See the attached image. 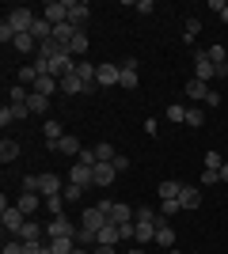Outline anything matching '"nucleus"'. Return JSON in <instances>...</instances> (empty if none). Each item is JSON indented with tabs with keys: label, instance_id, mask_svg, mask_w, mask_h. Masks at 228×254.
<instances>
[{
	"label": "nucleus",
	"instance_id": "1",
	"mask_svg": "<svg viewBox=\"0 0 228 254\" xmlns=\"http://www.w3.org/2000/svg\"><path fill=\"white\" fill-rule=\"evenodd\" d=\"M0 224H4V235H8V239H19L23 224H27V212H23L19 205H8V209L0 212Z\"/></svg>",
	"mask_w": 228,
	"mask_h": 254
},
{
	"label": "nucleus",
	"instance_id": "2",
	"mask_svg": "<svg viewBox=\"0 0 228 254\" xmlns=\"http://www.w3.org/2000/svg\"><path fill=\"white\" fill-rule=\"evenodd\" d=\"M34 19H38V15H34L31 8H11V11H8V19H4V23H8V27H11L15 34H27V31L34 27Z\"/></svg>",
	"mask_w": 228,
	"mask_h": 254
},
{
	"label": "nucleus",
	"instance_id": "3",
	"mask_svg": "<svg viewBox=\"0 0 228 254\" xmlns=\"http://www.w3.org/2000/svg\"><path fill=\"white\" fill-rule=\"evenodd\" d=\"M194 80H202V84H209V80H217V64L209 61L206 50L194 53Z\"/></svg>",
	"mask_w": 228,
	"mask_h": 254
},
{
	"label": "nucleus",
	"instance_id": "4",
	"mask_svg": "<svg viewBox=\"0 0 228 254\" xmlns=\"http://www.w3.org/2000/svg\"><path fill=\"white\" fill-rule=\"evenodd\" d=\"M76 232H80V228L69 224V216H54V220L46 224V239H65V235H73V239H76Z\"/></svg>",
	"mask_w": 228,
	"mask_h": 254
},
{
	"label": "nucleus",
	"instance_id": "5",
	"mask_svg": "<svg viewBox=\"0 0 228 254\" xmlns=\"http://www.w3.org/2000/svg\"><path fill=\"white\" fill-rule=\"evenodd\" d=\"M69 182H76V186H95V167H91V163H73V167H69Z\"/></svg>",
	"mask_w": 228,
	"mask_h": 254
},
{
	"label": "nucleus",
	"instance_id": "6",
	"mask_svg": "<svg viewBox=\"0 0 228 254\" xmlns=\"http://www.w3.org/2000/svg\"><path fill=\"white\" fill-rule=\"evenodd\" d=\"M42 15L50 23H69V0H50V4H42Z\"/></svg>",
	"mask_w": 228,
	"mask_h": 254
},
{
	"label": "nucleus",
	"instance_id": "7",
	"mask_svg": "<svg viewBox=\"0 0 228 254\" xmlns=\"http://www.w3.org/2000/svg\"><path fill=\"white\" fill-rule=\"evenodd\" d=\"M118 80H122V64H110V61L99 64V76H95V84H99V87H114Z\"/></svg>",
	"mask_w": 228,
	"mask_h": 254
},
{
	"label": "nucleus",
	"instance_id": "8",
	"mask_svg": "<svg viewBox=\"0 0 228 254\" xmlns=\"http://www.w3.org/2000/svg\"><path fill=\"white\" fill-rule=\"evenodd\" d=\"M50 152H61V156H80V152H84V144H80V140L73 137V133H65V137L57 140V144H50Z\"/></svg>",
	"mask_w": 228,
	"mask_h": 254
},
{
	"label": "nucleus",
	"instance_id": "9",
	"mask_svg": "<svg viewBox=\"0 0 228 254\" xmlns=\"http://www.w3.org/2000/svg\"><path fill=\"white\" fill-rule=\"evenodd\" d=\"M65 190V182H61V175H38V193H46V197H54V193H61Z\"/></svg>",
	"mask_w": 228,
	"mask_h": 254
},
{
	"label": "nucleus",
	"instance_id": "10",
	"mask_svg": "<svg viewBox=\"0 0 228 254\" xmlns=\"http://www.w3.org/2000/svg\"><path fill=\"white\" fill-rule=\"evenodd\" d=\"M87 15H91L87 0H69V23H73V27H84Z\"/></svg>",
	"mask_w": 228,
	"mask_h": 254
},
{
	"label": "nucleus",
	"instance_id": "11",
	"mask_svg": "<svg viewBox=\"0 0 228 254\" xmlns=\"http://www.w3.org/2000/svg\"><path fill=\"white\" fill-rule=\"evenodd\" d=\"M19 239H23V243H42V239H46V224L27 220V224H23V232H19Z\"/></svg>",
	"mask_w": 228,
	"mask_h": 254
},
{
	"label": "nucleus",
	"instance_id": "12",
	"mask_svg": "<svg viewBox=\"0 0 228 254\" xmlns=\"http://www.w3.org/2000/svg\"><path fill=\"white\" fill-rule=\"evenodd\" d=\"M152 243H160L163 251H171V247H175V228L163 220V216H160V224H156V239H152Z\"/></svg>",
	"mask_w": 228,
	"mask_h": 254
},
{
	"label": "nucleus",
	"instance_id": "13",
	"mask_svg": "<svg viewBox=\"0 0 228 254\" xmlns=\"http://www.w3.org/2000/svg\"><path fill=\"white\" fill-rule=\"evenodd\" d=\"M133 220H137V209H130V205H122V201L110 205V224H133Z\"/></svg>",
	"mask_w": 228,
	"mask_h": 254
},
{
	"label": "nucleus",
	"instance_id": "14",
	"mask_svg": "<svg viewBox=\"0 0 228 254\" xmlns=\"http://www.w3.org/2000/svg\"><path fill=\"white\" fill-rule=\"evenodd\" d=\"M206 53H209V61L217 64V76L225 80V76H228V53H225V46H209Z\"/></svg>",
	"mask_w": 228,
	"mask_h": 254
},
{
	"label": "nucleus",
	"instance_id": "15",
	"mask_svg": "<svg viewBox=\"0 0 228 254\" xmlns=\"http://www.w3.org/2000/svg\"><path fill=\"white\" fill-rule=\"evenodd\" d=\"M31 34H34V38H38V42H50V38H54V23H50V19H46V15H42V11H38V19H34Z\"/></svg>",
	"mask_w": 228,
	"mask_h": 254
},
{
	"label": "nucleus",
	"instance_id": "16",
	"mask_svg": "<svg viewBox=\"0 0 228 254\" xmlns=\"http://www.w3.org/2000/svg\"><path fill=\"white\" fill-rule=\"evenodd\" d=\"M42 137H46V144H57V140L65 137V129H61L57 118H46V122H42Z\"/></svg>",
	"mask_w": 228,
	"mask_h": 254
},
{
	"label": "nucleus",
	"instance_id": "17",
	"mask_svg": "<svg viewBox=\"0 0 228 254\" xmlns=\"http://www.w3.org/2000/svg\"><path fill=\"white\" fill-rule=\"evenodd\" d=\"M118 87H126V91H133V87H137V61H126L122 64V80H118Z\"/></svg>",
	"mask_w": 228,
	"mask_h": 254
},
{
	"label": "nucleus",
	"instance_id": "18",
	"mask_svg": "<svg viewBox=\"0 0 228 254\" xmlns=\"http://www.w3.org/2000/svg\"><path fill=\"white\" fill-rule=\"evenodd\" d=\"M179 205H183L186 212L198 209V205H202V190H198V186H183V193H179Z\"/></svg>",
	"mask_w": 228,
	"mask_h": 254
},
{
	"label": "nucleus",
	"instance_id": "19",
	"mask_svg": "<svg viewBox=\"0 0 228 254\" xmlns=\"http://www.w3.org/2000/svg\"><path fill=\"white\" fill-rule=\"evenodd\" d=\"M87 46H91V38H87V31L80 27V31L73 34V42H69V53H73V57H84V53H87Z\"/></svg>",
	"mask_w": 228,
	"mask_h": 254
},
{
	"label": "nucleus",
	"instance_id": "20",
	"mask_svg": "<svg viewBox=\"0 0 228 254\" xmlns=\"http://www.w3.org/2000/svg\"><path fill=\"white\" fill-rule=\"evenodd\" d=\"M206 95H209V84H202V80L190 76V80H186V99H190V103H198V99L206 103Z\"/></svg>",
	"mask_w": 228,
	"mask_h": 254
},
{
	"label": "nucleus",
	"instance_id": "21",
	"mask_svg": "<svg viewBox=\"0 0 228 254\" xmlns=\"http://www.w3.org/2000/svg\"><path fill=\"white\" fill-rule=\"evenodd\" d=\"M61 91H65V95H87L84 80H80V76H76V72H69L65 80H61Z\"/></svg>",
	"mask_w": 228,
	"mask_h": 254
},
{
	"label": "nucleus",
	"instance_id": "22",
	"mask_svg": "<svg viewBox=\"0 0 228 254\" xmlns=\"http://www.w3.org/2000/svg\"><path fill=\"white\" fill-rule=\"evenodd\" d=\"M114 179H118L114 163H95V186H110Z\"/></svg>",
	"mask_w": 228,
	"mask_h": 254
},
{
	"label": "nucleus",
	"instance_id": "23",
	"mask_svg": "<svg viewBox=\"0 0 228 254\" xmlns=\"http://www.w3.org/2000/svg\"><path fill=\"white\" fill-rule=\"evenodd\" d=\"M34 91L50 99L54 91H61V80H54V76H38V80H34Z\"/></svg>",
	"mask_w": 228,
	"mask_h": 254
},
{
	"label": "nucleus",
	"instance_id": "24",
	"mask_svg": "<svg viewBox=\"0 0 228 254\" xmlns=\"http://www.w3.org/2000/svg\"><path fill=\"white\" fill-rule=\"evenodd\" d=\"M76 31H80V27H73V23H57V27H54V42H61L69 50V42H73Z\"/></svg>",
	"mask_w": 228,
	"mask_h": 254
},
{
	"label": "nucleus",
	"instance_id": "25",
	"mask_svg": "<svg viewBox=\"0 0 228 254\" xmlns=\"http://www.w3.org/2000/svg\"><path fill=\"white\" fill-rule=\"evenodd\" d=\"M179 193H183V182H175V179L160 182V201H171V197H179Z\"/></svg>",
	"mask_w": 228,
	"mask_h": 254
},
{
	"label": "nucleus",
	"instance_id": "26",
	"mask_svg": "<svg viewBox=\"0 0 228 254\" xmlns=\"http://www.w3.org/2000/svg\"><path fill=\"white\" fill-rule=\"evenodd\" d=\"M11 46H15L19 53H34V50H38V38L27 31V34H15V42H11Z\"/></svg>",
	"mask_w": 228,
	"mask_h": 254
},
{
	"label": "nucleus",
	"instance_id": "27",
	"mask_svg": "<svg viewBox=\"0 0 228 254\" xmlns=\"http://www.w3.org/2000/svg\"><path fill=\"white\" fill-rule=\"evenodd\" d=\"M118 239H122V228H118V224H107V228H99V243L114 247Z\"/></svg>",
	"mask_w": 228,
	"mask_h": 254
},
{
	"label": "nucleus",
	"instance_id": "28",
	"mask_svg": "<svg viewBox=\"0 0 228 254\" xmlns=\"http://www.w3.org/2000/svg\"><path fill=\"white\" fill-rule=\"evenodd\" d=\"M27 110H31V114H46V110H50V99L38 95V91H31V99H27Z\"/></svg>",
	"mask_w": 228,
	"mask_h": 254
},
{
	"label": "nucleus",
	"instance_id": "29",
	"mask_svg": "<svg viewBox=\"0 0 228 254\" xmlns=\"http://www.w3.org/2000/svg\"><path fill=\"white\" fill-rule=\"evenodd\" d=\"M186 126L202 129V126H206V110H202V106H186Z\"/></svg>",
	"mask_w": 228,
	"mask_h": 254
},
{
	"label": "nucleus",
	"instance_id": "30",
	"mask_svg": "<svg viewBox=\"0 0 228 254\" xmlns=\"http://www.w3.org/2000/svg\"><path fill=\"white\" fill-rule=\"evenodd\" d=\"M50 251H54V254H73L76 239H73V235H65V239H50Z\"/></svg>",
	"mask_w": 228,
	"mask_h": 254
},
{
	"label": "nucleus",
	"instance_id": "31",
	"mask_svg": "<svg viewBox=\"0 0 228 254\" xmlns=\"http://www.w3.org/2000/svg\"><path fill=\"white\" fill-rule=\"evenodd\" d=\"M46 212H50V220H54V216H65V197H61V193L46 197Z\"/></svg>",
	"mask_w": 228,
	"mask_h": 254
},
{
	"label": "nucleus",
	"instance_id": "32",
	"mask_svg": "<svg viewBox=\"0 0 228 254\" xmlns=\"http://www.w3.org/2000/svg\"><path fill=\"white\" fill-rule=\"evenodd\" d=\"M0 159H4V163L19 159V140H8V137H4V144H0Z\"/></svg>",
	"mask_w": 228,
	"mask_h": 254
},
{
	"label": "nucleus",
	"instance_id": "33",
	"mask_svg": "<svg viewBox=\"0 0 228 254\" xmlns=\"http://www.w3.org/2000/svg\"><path fill=\"white\" fill-rule=\"evenodd\" d=\"M114 156H118V152H114V144H107V140H99V144H95V159H99V163H110Z\"/></svg>",
	"mask_w": 228,
	"mask_h": 254
},
{
	"label": "nucleus",
	"instance_id": "34",
	"mask_svg": "<svg viewBox=\"0 0 228 254\" xmlns=\"http://www.w3.org/2000/svg\"><path fill=\"white\" fill-rule=\"evenodd\" d=\"M15 205L31 216V212H38V193H19V201H15Z\"/></svg>",
	"mask_w": 228,
	"mask_h": 254
},
{
	"label": "nucleus",
	"instance_id": "35",
	"mask_svg": "<svg viewBox=\"0 0 228 254\" xmlns=\"http://www.w3.org/2000/svg\"><path fill=\"white\" fill-rule=\"evenodd\" d=\"M198 34H202V19H198V15H190V19H186V27H183V38L190 42V38H198Z\"/></svg>",
	"mask_w": 228,
	"mask_h": 254
},
{
	"label": "nucleus",
	"instance_id": "36",
	"mask_svg": "<svg viewBox=\"0 0 228 254\" xmlns=\"http://www.w3.org/2000/svg\"><path fill=\"white\" fill-rule=\"evenodd\" d=\"M61 197H65V201H80V197H84V186H76V182H69L65 190H61Z\"/></svg>",
	"mask_w": 228,
	"mask_h": 254
},
{
	"label": "nucleus",
	"instance_id": "37",
	"mask_svg": "<svg viewBox=\"0 0 228 254\" xmlns=\"http://www.w3.org/2000/svg\"><path fill=\"white\" fill-rule=\"evenodd\" d=\"M167 122H175V126H179V122H186V106L171 103V106H167Z\"/></svg>",
	"mask_w": 228,
	"mask_h": 254
},
{
	"label": "nucleus",
	"instance_id": "38",
	"mask_svg": "<svg viewBox=\"0 0 228 254\" xmlns=\"http://www.w3.org/2000/svg\"><path fill=\"white\" fill-rule=\"evenodd\" d=\"M160 212H163V220H167V216H175V212H183L179 197H171V201H160Z\"/></svg>",
	"mask_w": 228,
	"mask_h": 254
},
{
	"label": "nucleus",
	"instance_id": "39",
	"mask_svg": "<svg viewBox=\"0 0 228 254\" xmlns=\"http://www.w3.org/2000/svg\"><path fill=\"white\" fill-rule=\"evenodd\" d=\"M4 254H27V243H23V239H8V243H4Z\"/></svg>",
	"mask_w": 228,
	"mask_h": 254
},
{
	"label": "nucleus",
	"instance_id": "40",
	"mask_svg": "<svg viewBox=\"0 0 228 254\" xmlns=\"http://www.w3.org/2000/svg\"><path fill=\"white\" fill-rule=\"evenodd\" d=\"M8 106H11V118H15V122H23V118H31L27 103H8Z\"/></svg>",
	"mask_w": 228,
	"mask_h": 254
},
{
	"label": "nucleus",
	"instance_id": "41",
	"mask_svg": "<svg viewBox=\"0 0 228 254\" xmlns=\"http://www.w3.org/2000/svg\"><path fill=\"white\" fill-rule=\"evenodd\" d=\"M202 163H206V171H221V163H225V159H221L217 152H206V159H202Z\"/></svg>",
	"mask_w": 228,
	"mask_h": 254
},
{
	"label": "nucleus",
	"instance_id": "42",
	"mask_svg": "<svg viewBox=\"0 0 228 254\" xmlns=\"http://www.w3.org/2000/svg\"><path fill=\"white\" fill-rule=\"evenodd\" d=\"M221 182V171H202V186H217Z\"/></svg>",
	"mask_w": 228,
	"mask_h": 254
},
{
	"label": "nucleus",
	"instance_id": "43",
	"mask_svg": "<svg viewBox=\"0 0 228 254\" xmlns=\"http://www.w3.org/2000/svg\"><path fill=\"white\" fill-rule=\"evenodd\" d=\"M209 8H213V11H217V15H221V19L228 23V0H213V4H209Z\"/></svg>",
	"mask_w": 228,
	"mask_h": 254
},
{
	"label": "nucleus",
	"instance_id": "44",
	"mask_svg": "<svg viewBox=\"0 0 228 254\" xmlns=\"http://www.w3.org/2000/svg\"><path fill=\"white\" fill-rule=\"evenodd\" d=\"M38 190V175H27V179H23V193H34Z\"/></svg>",
	"mask_w": 228,
	"mask_h": 254
},
{
	"label": "nucleus",
	"instance_id": "45",
	"mask_svg": "<svg viewBox=\"0 0 228 254\" xmlns=\"http://www.w3.org/2000/svg\"><path fill=\"white\" fill-rule=\"evenodd\" d=\"M133 11H141V15H149V11H156V4H152V0H137V4H133Z\"/></svg>",
	"mask_w": 228,
	"mask_h": 254
},
{
	"label": "nucleus",
	"instance_id": "46",
	"mask_svg": "<svg viewBox=\"0 0 228 254\" xmlns=\"http://www.w3.org/2000/svg\"><path fill=\"white\" fill-rule=\"evenodd\" d=\"M110 163H114V171H118V175H122V171H130V156H114Z\"/></svg>",
	"mask_w": 228,
	"mask_h": 254
},
{
	"label": "nucleus",
	"instance_id": "47",
	"mask_svg": "<svg viewBox=\"0 0 228 254\" xmlns=\"http://www.w3.org/2000/svg\"><path fill=\"white\" fill-rule=\"evenodd\" d=\"M0 42H15V31H11L8 23H0Z\"/></svg>",
	"mask_w": 228,
	"mask_h": 254
},
{
	"label": "nucleus",
	"instance_id": "48",
	"mask_svg": "<svg viewBox=\"0 0 228 254\" xmlns=\"http://www.w3.org/2000/svg\"><path fill=\"white\" fill-rule=\"evenodd\" d=\"M206 106H221V91H213V87H209V95H206Z\"/></svg>",
	"mask_w": 228,
	"mask_h": 254
},
{
	"label": "nucleus",
	"instance_id": "49",
	"mask_svg": "<svg viewBox=\"0 0 228 254\" xmlns=\"http://www.w3.org/2000/svg\"><path fill=\"white\" fill-rule=\"evenodd\" d=\"M91 254H118V251H114V247H107V243H95V251H91Z\"/></svg>",
	"mask_w": 228,
	"mask_h": 254
},
{
	"label": "nucleus",
	"instance_id": "50",
	"mask_svg": "<svg viewBox=\"0 0 228 254\" xmlns=\"http://www.w3.org/2000/svg\"><path fill=\"white\" fill-rule=\"evenodd\" d=\"M221 182H228V163H221Z\"/></svg>",
	"mask_w": 228,
	"mask_h": 254
},
{
	"label": "nucleus",
	"instance_id": "51",
	"mask_svg": "<svg viewBox=\"0 0 228 254\" xmlns=\"http://www.w3.org/2000/svg\"><path fill=\"white\" fill-rule=\"evenodd\" d=\"M130 254H149V251H145V247H133V251Z\"/></svg>",
	"mask_w": 228,
	"mask_h": 254
},
{
	"label": "nucleus",
	"instance_id": "52",
	"mask_svg": "<svg viewBox=\"0 0 228 254\" xmlns=\"http://www.w3.org/2000/svg\"><path fill=\"white\" fill-rule=\"evenodd\" d=\"M73 254H91V251H87V247H76V251Z\"/></svg>",
	"mask_w": 228,
	"mask_h": 254
},
{
	"label": "nucleus",
	"instance_id": "53",
	"mask_svg": "<svg viewBox=\"0 0 228 254\" xmlns=\"http://www.w3.org/2000/svg\"><path fill=\"white\" fill-rule=\"evenodd\" d=\"M167 254H183V251H175V247H171V251H167Z\"/></svg>",
	"mask_w": 228,
	"mask_h": 254
}]
</instances>
